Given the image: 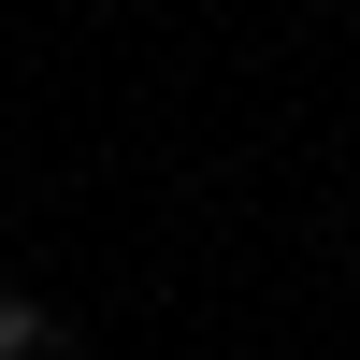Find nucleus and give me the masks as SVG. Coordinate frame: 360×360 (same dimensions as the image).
Returning <instances> with one entry per match:
<instances>
[{
    "label": "nucleus",
    "mask_w": 360,
    "mask_h": 360,
    "mask_svg": "<svg viewBox=\"0 0 360 360\" xmlns=\"http://www.w3.org/2000/svg\"><path fill=\"white\" fill-rule=\"evenodd\" d=\"M0 360H72V317H44L29 288H0Z\"/></svg>",
    "instance_id": "f257e3e1"
}]
</instances>
